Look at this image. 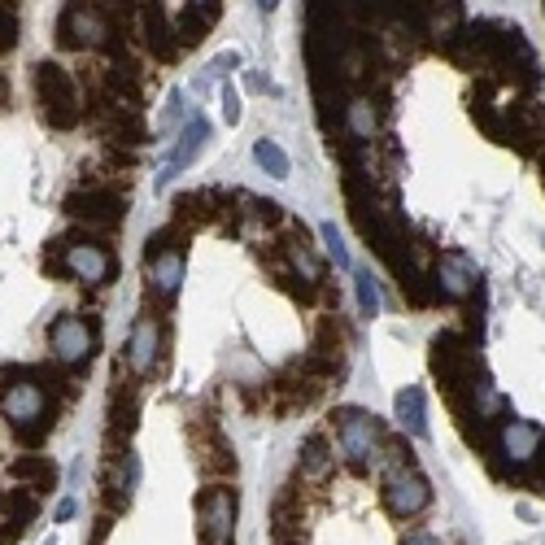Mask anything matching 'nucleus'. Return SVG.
<instances>
[{"label":"nucleus","mask_w":545,"mask_h":545,"mask_svg":"<svg viewBox=\"0 0 545 545\" xmlns=\"http://www.w3.org/2000/svg\"><path fill=\"white\" fill-rule=\"evenodd\" d=\"M345 131L354 144H371V136L380 131V109L371 105V96H349L345 101Z\"/></svg>","instance_id":"nucleus-21"},{"label":"nucleus","mask_w":545,"mask_h":545,"mask_svg":"<svg viewBox=\"0 0 545 545\" xmlns=\"http://www.w3.org/2000/svg\"><path fill=\"white\" fill-rule=\"evenodd\" d=\"M393 415L397 423L410 432V436H428V406H423V389H402L397 393V402H393Z\"/></svg>","instance_id":"nucleus-26"},{"label":"nucleus","mask_w":545,"mask_h":545,"mask_svg":"<svg viewBox=\"0 0 545 545\" xmlns=\"http://www.w3.org/2000/svg\"><path fill=\"white\" fill-rule=\"evenodd\" d=\"M354 293H358V310L367 314V319H375L384 306V297H380V280H375L371 271H354Z\"/></svg>","instance_id":"nucleus-28"},{"label":"nucleus","mask_w":545,"mask_h":545,"mask_svg":"<svg viewBox=\"0 0 545 545\" xmlns=\"http://www.w3.org/2000/svg\"><path fill=\"white\" fill-rule=\"evenodd\" d=\"M275 5H280V0H258V9H275Z\"/></svg>","instance_id":"nucleus-39"},{"label":"nucleus","mask_w":545,"mask_h":545,"mask_svg":"<svg viewBox=\"0 0 545 545\" xmlns=\"http://www.w3.org/2000/svg\"><path fill=\"white\" fill-rule=\"evenodd\" d=\"M40 515V493H0V545L18 541L31 528V519Z\"/></svg>","instance_id":"nucleus-16"},{"label":"nucleus","mask_w":545,"mask_h":545,"mask_svg":"<svg viewBox=\"0 0 545 545\" xmlns=\"http://www.w3.org/2000/svg\"><path fill=\"white\" fill-rule=\"evenodd\" d=\"M92 349H96V327H88V319L62 314V319L48 323V354H53V362L79 367V362L92 358Z\"/></svg>","instance_id":"nucleus-9"},{"label":"nucleus","mask_w":545,"mask_h":545,"mask_svg":"<svg viewBox=\"0 0 545 545\" xmlns=\"http://www.w3.org/2000/svg\"><path fill=\"white\" fill-rule=\"evenodd\" d=\"M253 162H258V166H262V171L271 175V179H288V171H293V162H288V153H284L275 140H258V144H253Z\"/></svg>","instance_id":"nucleus-27"},{"label":"nucleus","mask_w":545,"mask_h":545,"mask_svg":"<svg viewBox=\"0 0 545 545\" xmlns=\"http://www.w3.org/2000/svg\"><path fill=\"white\" fill-rule=\"evenodd\" d=\"M218 22V5L210 0V5H192V9H184L179 14V22H175V35H179V44H201L205 35H210V27Z\"/></svg>","instance_id":"nucleus-25"},{"label":"nucleus","mask_w":545,"mask_h":545,"mask_svg":"<svg viewBox=\"0 0 545 545\" xmlns=\"http://www.w3.org/2000/svg\"><path fill=\"white\" fill-rule=\"evenodd\" d=\"M205 140H210V118H205V114H188V123L179 127L175 149L166 153V162H162V175H157V192L171 184V179L184 171V166H192V157L205 149Z\"/></svg>","instance_id":"nucleus-13"},{"label":"nucleus","mask_w":545,"mask_h":545,"mask_svg":"<svg viewBox=\"0 0 545 545\" xmlns=\"http://www.w3.org/2000/svg\"><path fill=\"white\" fill-rule=\"evenodd\" d=\"M162 319L157 314H140L136 323H131V336H127V354H123V367L136 375V380H144L157 358H162Z\"/></svg>","instance_id":"nucleus-11"},{"label":"nucleus","mask_w":545,"mask_h":545,"mask_svg":"<svg viewBox=\"0 0 545 545\" xmlns=\"http://www.w3.org/2000/svg\"><path fill=\"white\" fill-rule=\"evenodd\" d=\"M35 101H40V109H44L48 123L62 127V131L75 127L79 118H83L75 79H70V70L53 66V62H40V66H35Z\"/></svg>","instance_id":"nucleus-4"},{"label":"nucleus","mask_w":545,"mask_h":545,"mask_svg":"<svg viewBox=\"0 0 545 545\" xmlns=\"http://www.w3.org/2000/svg\"><path fill=\"white\" fill-rule=\"evenodd\" d=\"M192 5H210V0H192Z\"/></svg>","instance_id":"nucleus-40"},{"label":"nucleus","mask_w":545,"mask_h":545,"mask_svg":"<svg viewBox=\"0 0 545 545\" xmlns=\"http://www.w3.org/2000/svg\"><path fill=\"white\" fill-rule=\"evenodd\" d=\"M62 271L75 275L79 284H109L114 280V253H109L105 245H92V240H83V245H66Z\"/></svg>","instance_id":"nucleus-14"},{"label":"nucleus","mask_w":545,"mask_h":545,"mask_svg":"<svg viewBox=\"0 0 545 545\" xmlns=\"http://www.w3.org/2000/svg\"><path fill=\"white\" fill-rule=\"evenodd\" d=\"M463 27H467V14H463V5L458 0H445V5H436L432 14H428V35L436 44H445L450 48L458 35H463Z\"/></svg>","instance_id":"nucleus-24"},{"label":"nucleus","mask_w":545,"mask_h":545,"mask_svg":"<svg viewBox=\"0 0 545 545\" xmlns=\"http://www.w3.org/2000/svg\"><path fill=\"white\" fill-rule=\"evenodd\" d=\"M197 454H201L205 476H236V454L227 450V441H223V432H218V428H201Z\"/></svg>","instance_id":"nucleus-20"},{"label":"nucleus","mask_w":545,"mask_h":545,"mask_svg":"<svg viewBox=\"0 0 545 545\" xmlns=\"http://www.w3.org/2000/svg\"><path fill=\"white\" fill-rule=\"evenodd\" d=\"M79 511V506H75V498H66L62 506H57V519H70V515H75Z\"/></svg>","instance_id":"nucleus-37"},{"label":"nucleus","mask_w":545,"mask_h":545,"mask_svg":"<svg viewBox=\"0 0 545 545\" xmlns=\"http://www.w3.org/2000/svg\"><path fill=\"white\" fill-rule=\"evenodd\" d=\"M432 284H436V301H471L480 293V266L471 253L450 249L432 262Z\"/></svg>","instance_id":"nucleus-6"},{"label":"nucleus","mask_w":545,"mask_h":545,"mask_svg":"<svg viewBox=\"0 0 545 545\" xmlns=\"http://www.w3.org/2000/svg\"><path fill=\"white\" fill-rule=\"evenodd\" d=\"M188 114H184V88H171V96H166V109H162V131H175L184 127Z\"/></svg>","instance_id":"nucleus-31"},{"label":"nucleus","mask_w":545,"mask_h":545,"mask_svg":"<svg viewBox=\"0 0 545 545\" xmlns=\"http://www.w3.org/2000/svg\"><path fill=\"white\" fill-rule=\"evenodd\" d=\"M336 467V450L323 432H310L301 441V480H323L327 471Z\"/></svg>","instance_id":"nucleus-23"},{"label":"nucleus","mask_w":545,"mask_h":545,"mask_svg":"<svg viewBox=\"0 0 545 545\" xmlns=\"http://www.w3.org/2000/svg\"><path fill=\"white\" fill-rule=\"evenodd\" d=\"M136 419H140V393H136V375H131V380H118L114 393H109V441L123 445L136 432Z\"/></svg>","instance_id":"nucleus-15"},{"label":"nucleus","mask_w":545,"mask_h":545,"mask_svg":"<svg viewBox=\"0 0 545 545\" xmlns=\"http://www.w3.org/2000/svg\"><path fill=\"white\" fill-rule=\"evenodd\" d=\"M14 44H18V14L14 5H0V53H9Z\"/></svg>","instance_id":"nucleus-32"},{"label":"nucleus","mask_w":545,"mask_h":545,"mask_svg":"<svg viewBox=\"0 0 545 545\" xmlns=\"http://www.w3.org/2000/svg\"><path fill=\"white\" fill-rule=\"evenodd\" d=\"M14 476L27 484L31 493H53L57 489V463L44 454H22L14 458Z\"/></svg>","instance_id":"nucleus-22"},{"label":"nucleus","mask_w":545,"mask_h":545,"mask_svg":"<svg viewBox=\"0 0 545 545\" xmlns=\"http://www.w3.org/2000/svg\"><path fill=\"white\" fill-rule=\"evenodd\" d=\"M541 458H545V432H541V423L515 419V415L498 419V441H493V450H489L493 476L524 480L528 471L541 463Z\"/></svg>","instance_id":"nucleus-1"},{"label":"nucleus","mask_w":545,"mask_h":545,"mask_svg":"<svg viewBox=\"0 0 545 545\" xmlns=\"http://www.w3.org/2000/svg\"><path fill=\"white\" fill-rule=\"evenodd\" d=\"M280 253H284L288 271L306 280V288H323V262H319V253L310 249V240H306V227H293V232L284 236Z\"/></svg>","instance_id":"nucleus-18"},{"label":"nucleus","mask_w":545,"mask_h":545,"mask_svg":"<svg viewBox=\"0 0 545 545\" xmlns=\"http://www.w3.org/2000/svg\"><path fill=\"white\" fill-rule=\"evenodd\" d=\"M218 214H227V197L218 188H197V192H184V197L175 201V223L184 227V232L192 223L197 227L210 223V218H218Z\"/></svg>","instance_id":"nucleus-19"},{"label":"nucleus","mask_w":545,"mask_h":545,"mask_svg":"<svg viewBox=\"0 0 545 545\" xmlns=\"http://www.w3.org/2000/svg\"><path fill=\"white\" fill-rule=\"evenodd\" d=\"M336 441H341V454L349 458V467H358V471H367L380 463V454H384V423L367 415V410H358V406H345V410H336Z\"/></svg>","instance_id":"nucleus-2"},{"label":"nucleus","mask_w":545,"mask_h":545,"mask_svg":"<svg viewBox=\"0 0 545 545\" xmlns=\"http://www.w3.org/2000/svg\"><path fill=\"white\" fill-rule=\"evenodd\" d=\"M140 14H144V40H149L153 57H162V62H175L184 44H179L171 18H166V5H162V0H144Z\"/></svg>","instance_id":"nucleus-17"},{"label":"nucleus","mask_w":545,"mask_h":545,"mask_svg":"<svg viewBox=\"0 0 545 545\" xmlns=\"http://www.w3.org/2000/svg\"><path fill=\"white\" fill-rule=\"evenodd\" d=\"M96 9H105V14L127 18V14H131V0H96Z\"/></svg>","instance_id":"nucleus-34"},{"label":"nucleus","mask_w":545,"mask_h":545,"mask_svg":"<svg viewBox=\"0 0 545 545\" xmlns=\"http://www.w3.org/2000/svg\"><path fill=\"white\" fill-rule=\"evenodd\" d=\"M5 380H14V371H5ZM0 406H5V415L18 423V432L27 445H40L48 436V428H53V423H48V397H44L40 384H31V380L5 384Z\"/></svg>","instance_id":"nucleus-5"},{"label":"nucleus","mask_w":545,"mask_h":545,"mask_svg":"<svg viewBox=\"0 0 545 545\" xmlns=\"http://www.w3.org/2000/svg\"><path fill=\"white\" fill-rule=\"evenodd\" d=\"M232 70H240V53H236V48H232V53H218V57H214V62H210V66H205V75L197 79V92H205V88H210V83H214V79L232 75Z\"/></svg>","instance_id":"nucleus-30"},{"label":"nucleus","mask_w":545,"mask_h":545,"mask_svg":"<svg viewBox=\"0 0 545 545\" xmlns=\"http://www.w3.org/2000/svg\"><path fill=\"white\" fill-rule=\"evenodd\" d=\"M66 214L75 223H88L92 232H114L123 223V197L109 188H79L66 197Z\"/></svg>","instance_id":"nucleus-10"},{"label":"nucleus","mask_w":545,"mask_h":545,"mask_svg":"<svg viewBox=\"0 0 545 545\" xmlns=\"http://www.w3.org/2000/svg\"><path fill=\"white\" fill-rule=\"evenodd\" d=\"M62 44L66 48H105L109 44V18L96 5H70L62 18Z\"/></svg>","instance_id":"nucleus-12"},{"label":"nucleus","mask_w":545,"mask_h":545,"mask_svg":"<svg viewBox=\"0 0 545 545\" xmlns=\"http://www.w3.org/2000/svg\"><path fill=\"white\" fill-rule=\"evenodd\" d=\"M236 489L232 484H210L197 502V524L205 545H232L236 537Z\"/></svg>","instance_id":"nucleus-7"},{"label":"nucleus","mask_w":545,"mask_h":545,"mask_svg":"<svg viewBox=\"0 0 545 545\" xmlns=\"http://www.w3.org/2000/svg\"><path fill=\"white\" fill-rule=\"evenodd\" d=\"M245 88L249 92H266V79L258 75V70H245Z\"/></svg>","instance_id":"nucleus-36"},{"label":"nucleus","mask_w":545,"mask_h":545,"mask_svg":"<svg viewBox=\"0 0 545 545\" xmlns=\"http://www.w3.org/2000/svg\"><path fill=\"white\" fill-rule=\"evenodd\" d=\"M5 105H9V79L0 75V109H5Z\"/></svg>","instance_id":"nucleus-38"},{"label":"nucleus","mask_w":545,"mask_h":545,"mask_svg":"<svg viewBox=\"0 0 545 545\" xmlns=\"http://www.w3.org/2000/svg\"><path fill=\"white\" fill-rule=\"evenodd\" d=\"M288 545H301V541H288Z\"/></svg>","instance_id":"nucleus-41"},{"label":"nucleus","mask_w":545,"mask_h":545,"mask_svg":"<svg viewBox=\"0 0 545 545\" xmlns=\"http://www.w3.org/2000/svg\"><path fill=\"white\" fill-rule=\"evenodd\" d=\"M380 498L393 519H419L432 506V484L423 480L415 467H402V471H389V476H384Z\"/></svg>","instance_id":"nucleus-8"},{"label":"nucleus","mask_w":545,"mask_h":545,"mask_svg":"<svg viewBox=\"0 0 545 545\" xmlns=\"http://www.w3.org/2000/svg\"><path fill=\"white\" fill-rule=\"evenodd\" d=\"M402 545H445V541L436 537V532H406Z\"/></svg>","instance_id":"nucleus-35"},{"label":"nucleus","mask_w":545,"mask_h":545,"mask_svg":"<svg viewBox=\"0 0 545 545\" xmlns=\"http://www.w3.org/2000/svg\"><path fill=\"white\" fill-rule=\"evenodd\" d=\"M218 96H223V118H227V127H236L240 118H245V109H240V92L232 88V83H223V92H218Z\"/></svg>","instance_id":"nucleus-33"},{"label":"nucleus","mask_w":545,"mask_h":545,"mask_svg":"<svg viewBox=\"0 0 545 545\" xmlns=\"http://www.w3.org/2000/svg\"><path fill=\"white\" fill-rule=\"evenodd\" d=\"M184 227H162V232L149 236V249H144V275H149V293L157 301H175L179 284H184V245H175V236Z\"/></svg>","instance_id":"nucleus-3"},{"label":"nucleus","mask_w":545,"mask_h":545,"mask_svg":"<svg viewBox=\"0 0 545 545\" xmlns=\"http://www.w3.org/2000/svg\"><path fill=\"white\" fill-rule=\"evenodd\" d=\"M319 236H323V249H327V258L336 262V271H354V262H349V249H345L341 232H336V223H323V227H319Z\"/></svg>","instance_id":"nucleus-29"}]
</instances>
